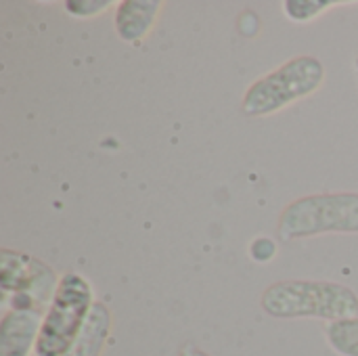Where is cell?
Segmentation results:
<instances>
[{
  "instance_id": "cell-12",
  "label": "cell",
  "mask_w": 358,
  "mask_h": 356,
  "mask_svg": "<svg viewBox=\"0 0 358 356\" xmlns=\"http://www.w3.org/2000/svg\"><path fill=\"white\" fill-rule=\"evenodd\" d=\"M250 256L258 264H266L277 256V243L271 237H256L250 243Z\"/></svg>"
},
{
  "instance_id": "cell-9",
  "label": "cell",
  "mask_w": 358,
  "mask_h": 356,
  "mask_svg": "<svg viewBox=\"0 0 358 356\" xmlns=\"http://www.w3.org/2000/svg\"><path fill=\"white\" fill-rule=\"evenodd\" d=\"M325 340L336 355L358 356V319L327 323Z\"/></svg>"
},
{
  "instance_id": "cell-11",
  "label": "cell",
  "mask_w": 358,
  "mask_h": 356,
  "mask_svg": "<svg viewBox=\"0 0 358 356\" xmlns=\"http://www.w3.org/2000/svg\"><path fill=\"white\" fill-rule=\"evenodd\" d=\"M111 0H69L65 2V10L73 17H92L109 8Z\"/></svg>"
},
{
  "instance_id": "cell-5",
  "label": "cell",
  "mask_w": 358,
  "mask_h": 356,
  "mask_svg": "<svg viewBox=\"0 0 358 356\" xmlns=\"http://www.w3.org/2000/svg\"><path fill=\"white\" fill-rule=\"evenodd\" d=\"M0 287L4 294H13V308L46 313L44 306H50L59 285L52 269H48L42 260L10 250L0 252Z\"/></svg>"
},
{
  "instance_id": "cell-13",
  "label": "cell",
  "mask_w": 358,
  "mask_h": 356,
  "mask_svg": "<svg viewBox=\"0 0 358 356\" xmlns=\"http://www.w3.org/2000/svg\"><path fill=\"white\" fill-rule=\"evenodd\" d=\"M178 356H212V355H208L206 350H201V348H197V346H193V344H185V346L178 350Z\"/></svg>"
},
{
  "instance_id": "cell-7",
  "label": "cell",
  "mask_w": 358,
  "mask_h": 356,
  "mask_svg": "<svg viewBox=\"0 0 358 356\" xmlns=\"http://www.w3.org/2000/svg\"><path fill=\"white\" fill-rule=\"evenodd\" d=\"M159 0H124L115 10V31L126 44H138L153 29L159 15Z\"/></svg>"
},
{
  "instance_id": "cell-6",
  "label": "cell",
  "mask_w": 358,
  "mask_h": 356,
  "mask_svg": "<svg viewBox=\"0 0 358 356\" xmlns=\"http://www.w3.org/2000/svg\"><path fill=\"white\" fill-rule=\"evenodd\" d=\"M44 313L6 311L0 321V356H29L36 353Z\"/></svg>"
},
{
  "instance_id": "cell-2",
  "label": "cell",
  "mask_w": 358,
  "mask_h": 356,
  "mask_svg": "<svg viewBox=\"0 0 358 356\" xmlns=\"http://www.w3.org/2000/svg\"><path fill=\"white\" fill-rule=\"evenodd\" d=\"M325 82V67L313 55H298L275 71L248 86L241 111L250 118H264L310 97Z\"/></svg>"
},
{
  "instance_id": "cell-1",
  "label": "cell",
  "mask_w": 358,
  "mask_h": 356,
  "mask_svg": "<svg viewBox=\"0 0 358 356\" xmlns=\"http://www.w3.org/2000/svg\"><path fill=\"white\" fill-rule=\"evenodd\" d=\"M260 306L275 319H321L327 323L358 319V296L331 281L292 279L264 290Z\"/></svg>"
},
{
  "instance_id": "cell-4",
  "label": "cell",
  "mask_w": 358,
  "mask_h": 356,
  "mask_svg": "<svg viewBox=\"0 0 358 356\" xmlns=\"http://www.w3.org/2000/svg\"><path fill=\"white\" fill-rule=\"evenodd\" d=\"M327 233H358V193H319L292 201L279 218L283 241Z\"/></svg>"
},
{
  "instance_id": "cell-3",
  "label": "cell",
  "mask_w": 358,
  "mask_h": 356,
  "mask_svg": "<svg viewBox=\"0 0 358 356\" xmlns=\"http://www.w3.org/2000/svg\"><path fill=\"white\" fill-rule=\"evenodd\" d=\"M94 292L86 277L65 273L59 279L55 298L46 308L36 342V356H67L78 340L90 311Z\"/></svg>"
},
{
  "instance_id": "cell-10",
  "label": "cell",
  "mask_w": 358,
  "mask_h": 356,
  "mask_svg": "<svg viewBox=\"0 0 358 356\" xmlns=\"http://www.w3.org/2000/svg\"><path fill=\"white\" fill-rule=\"evenodd\" d=\"M338 4H340L338 0H287L283 4V10L292 21L306 23Z\"/></svg>"
},
{
  "instance_id": "cell-8",
  "label": "cell",
  "mask_w": 358,
  "mask_h": 356,
  "mask_svg": "<svg viewBox=\"0 0 358 356\" xmlns=\"http://www.w3.org/2000/svg\"><path fill=\"white\" fill-rule=\"evenodd\" d=\"M111 332V313L103 302H94L78 340L67 356H101Z\"/></svg>"
}]
</instances>
